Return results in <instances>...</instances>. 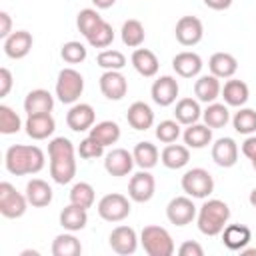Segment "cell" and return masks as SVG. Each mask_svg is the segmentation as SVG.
<instances>
[{
    "instance_id": "cell-46",
    "label": "cell",
    "mask_w": 256,
    "mask_h": 256,
    "mask_svg": "<svg viewBox=\"0 0 256 256\" xmlns=\"http://www.w3.org/2000/svg\"><path fill=\"white\" fill-rule=\"evenodd\" d=\"M104 154V146L98 144L94 138L86 136L84 140H80L78 144V156L84 158V160H94V158H100Z\"/></svg>"
},
{
    "instance_id": "cell-29",
    "label": "cell",
    "mask_w": 256,
    "mask_h": 256,
    "mask_svg": "<svg viewBox=\"0 0 256 256\" xmlns=\"http://www.w3.org/2000/svg\"><path fill=\"white\" fill-rule=\"evenodd\" d=\"M202 118V110H200V102L194 98H180L176 102L174 108V120H178L182 126H190L196 124Z\"/></svg>"
},
{
    "instance_id": "cell-34",
    "label": "cell",
    "mask_w": 256,
    "mask_h": 256,
    "mask_svg": "<svg viewBox=\"0 0 256 256\" xmlns=\"http://www.w3.org/2000/svg\"><path fill=\"white\" fill-rule=\"evenodd\" d=\"M202 120L206 126L210 128H224L230 122V110L228 104H220V102H210L206 106V110H202Z\"/></svg>"
},
{
    "instance_id": "cell-17",
    "label": "cell",
    "mask_w": 256,
    "mask_h": 256,
    "mask_svg": "<svg viewBox=\"0 0 256 256\" xmlns=\"http://www.w3.org/2000/svg\"><path fill=\"white\" fill-rule=\"evenodd\" d=\"M178 90H180V88H178L176 78L166 74V76H160L158 80H154L150 94H152L154 104H158V106H170V104L176 102Z\"/></svg>"
},
{
    "instance_id": "cell-11",
    "label": "cell",
    "mask_w": 256,
    "mask_h": 256,
    "mask_svg": "<svg viewBox=\"0 0 256 256\" xmlns=\"http://www.w3.org/2000/svg\"><path fill=\"white\" fill-rule=\"evenodd\" d=\"M138 242H140V238H138V234L132 226H116L108 236L110 248L116 254H122V256L134 254L136 248H138Z\"/></svg>"
},
{
    "instance_id": "cell-22",
    "label": "cell",
    "mask_w": 256,
    "mask_h": 256,
    "mask_svg": "<svg viewBox=\"0 0 256 256\" xmlns=\"http://www.w3.org/2000/svg\"><path fill=\"white\" fill-rule=\"evenodd\" d=\"M250 240H252V232L244 224H226L222 230V244L232 252L246 248Z\"/></svg>"
},
{
    "instance_id": "cell-51",
    "label": "cell",
    "mask_w": 256,
    "mask_h": 256,
    "mask_svg": "<svg viewBox=\"0 0 256 256\" xmlns=\"http://www.w3.org/2000/svg\"><path fill=\"white\" fill-rule=\"evenodd\" d=\"M202 2L212 10H226L232 6V0H202Z\"/></svg>"
},
{
    "instance_id": "cell-23",
    "label": "cell",
    "mask_w": 256,
    "mask_h": 256,
    "mask_svg": "<svg viewBox=\"0 0 256 256\" xmlns=\"http://www.w3.org/2000/svg\"><path fill=\"white\" fill-rule=\"evenodd\" d=\"M130 60H132L134 70H136L140 76L152 78V76L158 74L160 62H158V58H156V54H154L152 50H148V48H136V50L132 52V58H130Z\"/></svg>"
},
{
    "instance_id": "cell-33",
    "label": "cell",
    "mask_w": 256,
    "mask_h": 256,
    "mask_svg": "<svg viewBox=\"0 0 256 256\" xmlns=\"http://www.w3.org/2000/svg\"><path fill=\"white\" fill-rule=\"evenodd\" d=\"M162 164L170 170H180L184 168L188 162H190V148L188 146H182V144H168L162 154Z\"/></svg>"
},
{
    "instance_id": "cell-31",
    "label": "cell",
    "mask_w": 256,
    "mask_h": 256,
    "mask_svg": "<svg viewBox=\"0 0 256 256\" xmlns=\"http://www.w3.org/2000/svg\"><path fill=\"white\" fill-rule=\"evenodd\" d=\"M182 138H184V144L188 148H206L210 142H212V128L206 126V124H190L186 126V130L182 132Z\"/></svg>"
},
{
    "instance_id": "cell-41",
    "label": "cell",
    "mask_w": 256,
    "mask_h": 256,
    "mask_svg": "<svg viewBox=\"0 0 256 256\" xmlns=\"http://www.w3.org/2000/svg\"><path fill=\"white\" fill-rule=\"evenodd\" d=\"M102 20H104V18L98 14V10H94V8H84V10H80L78 16H76V26H78V30L82 32V36L86 38Z\"/></svg>"
},
{
    "instance_id": "cell-28",
    "label": "cell",
    "mask_w": 256,
    "mask_h": 256,
    "mask_svg": "<svg viewBox=\"0 0 256 256\" xmlns=\"http://www.w3.org/2000/svg\"><path fill=\"white\" fill-rule=\"evenodd\" d=\"M26 198H28L30 206L44 208V206H48L52 202V188L42 178H32L26 184Z\"/></svg>"
},
{
    "instance_id": "cell-49",
    "label": "cell",
    "mask_w": 256,
    "mask_h": 256,
    "mask_svg": "<svg viewBox=\"0 0 256 256\" xmlns=\"http://www.w3.org/2000/svg\"><path fill=\"white\" fill-rule=\"evenodd\" d=\"M12 34V18L8 12H0V38H8Z\"/></svg>"
},
{
    "instance_id": "cell-55",
    "label": "cell",
    "mask_w": 256,
    "mask_h": 256,
    "mask_svg": "<svg viewBox=\"0 0 256 256\" xmlns=\"http://www.w3.org/2000/svg\"><path fill=\"white\" fill-rule=\"evenodd\" d=\"M250 162H252V168H254V170H256V158H252V160H250Z\"/></svg>"
},
{
    "instance_id": "cell-38",
    "label": "cell",
    "mask_w": 256,
    "mask_h": 256,
    "mask_svg": "<svg viewBox=\"0 0 256 256\" xmlns=\"http://www.w3.org/2000/svg\"><path fill=\"white\" fill-rule=\"evenodd\" d=\"M232 126L238 134L250 136L256 132V110L252 108H240L238 112H234L232 116Z\"/></svg>"
},
{
    "instance_id": "cell-4",
    "label": "cell",
    "mask_w": 256,
    "mask_h": 256,
    "mask_svg": "<svg viewBox=\"0 0 256 256\" xmlns=\"http://www.w3.org/2000/svg\"><path fill=\"white\" fill-rule=\"evenodd\" d=\"M140 244L148 256H172L174 254V240L170 232L162 226L150 224L144 226L140 232Z\"/></svg>"
},
{
    "instance_id": "cell-32",
    "label": "cell",
    "mask_w": 256,
    "mask_h": 256,
    "mask_svg": "<svg viewBox=\"0 0 256 256\" xmlns=\"http://www.w3.org/2000/svg\"><path fill=\"white\" fill-rule=\"evenodd\" d=\"M88 224V214L86 208H80L76 204H68L62 212H60V226L68 232H78Z\"/></svg>"
},
{
    "instance_id": "cell-6",
    "label": "cell",
    "mask_w": 256,
    "mask_h": 256,
    "mask_svg": "<svg viewBox=\"0 0 256 256\" xmlns=\"http://www.w3.org/2000/svg\"><path fill=\"white\" fill-rule=\"evenodd\" d=\"M182 190L190 198H208L214 192V178L204 168H190L182 176Z\"/></svg>"
},
{
    "instance_id": "cell-16",
    "label": "cell",
    "mask_w": 256,
    "mask_h": 256,
    "mask_svg": "<svg viewBox=\"0 0 256 256\" xmlns=\"http://www.w3.org/2000/svg\"><path fill=\"white\" fill-rule=\"evenodd\" d=\"M32 44H34V38L28 30H16L8 38H4V54L12 60H20L28 56V52L32 50Z\"/></svg>"
},
{
    "instance_id": "cell-50",
    "label": "cell",
    "mask_w": 256,
    "mask_h": 256,
    "mask_svg": "<svg viewBox=\"0 0 256 256\" xmlns=\"http://www.w3.org/2000/svg\"><path fill=\"white\" fill-rule=\"evenodd\" d=\"M242 154L246 156V158H256V136H248L244 142H242Z\"/></svg>"
},
{
    "instance_id": "cell-15",
    "label": "cell",
    "mask_w": 256,
    "mask_h": 256,
    "mask_svg": "<svg viewBox=\"0 0 256 256\" xmlns=\"http://www.w3.org/2000/svg\"><path fill=\"white\" fill-rule=\"evenodd\" d=\"M94 120H96V112L90 104H84V102H76L72 104V108L68 110L66 114V124L70 130L74 132H84V130H90L94 126Z\"/></svg>"
},
{
    "instance_id": "cell-42",
    "label": "cell",
    "mask_w": 256,
    "mask_h": 256,
    "mask_svg": "<svg viewBox=\"0 0 256 256\" xmlns=\"http://www.w3.org/2000/svg\"><path fill=\"white\" fill-rule=\"evenodd\" d=\"M60 56H62V60L68 62V64H80V62L86 60L88 50H86V46H84L82 42L70 40V42L62 44V48H60Z\"/></svg>"
},
{
    "instance_id": "cell-19",
    "label": "cell",
    "mask_w": 256,
    "mask_h": 256,
    "mask_svg": "<svg viewBox=\"0 0 256 256\" xmlns=\"http://www.w3.org/2000/svg\"><path fill=\"white\" fill-rule=\"evenodd\" d=\"M202 58L196 54V52H190V50H184V52H178L174 58H172V68L178 76L182 78H194L202 72Z\"/></svg>"
},
{
    "instance_id": "cell-39",
    "label": "cell",
    "mask_w": 256,
    "mask_h": 256,
    "mask_svg": "<svg viewBox=\"0 0 256 256\" xmlns=\"http://www.w3.org/2000/svg\"><path fill=\"white\" fill-rule=\"evenodd\" d=\"M94 198H96L94 188L88 182H76L72 186V190H70V202L76 204V206H80V208H86L88 210L94 204Z\"/></svg>"
},
{
    "instance_id": "cell-27",
    "label": "cell",
    "mask_w": 256,
    "mask_h": 256,
    "mask_svg": "<svg viewBox=\"0 0 256 256\" xmlns=\"http://www.w3.org/2000/svg\"><path fill=\"white\" fill-rule=\"evenodd\" d=\"M126 120L134 130H148L154 124V112L146 102H132L128 112H126Z\"/></svg>"
},
{
    "instance_id": "cell-36",
    "label": "cell",
    "mask_w": 256,
    "mask_h": 256,
    "mask_svg": "<svg viewBox=\"0 0 256 256\" xmlns=\"http://www.w3.org/2000/svg\"><path fill=\"white\" fill-rule=\"evenodd\" d=\"M52 254L54 256H80L82 254V244L72 232L58 234L52 242Z\"/></svg>"
},
{
    "instance_id": "cell-20",
    "label": "cell",
    "mask_w": 256,
    "mask_h": 256,
    "mask_svg": "<svg viewBox=\"0 0 256 256\" xmlns=\"http://www.w3.org/2000/svg\"><path fill=\"white\" fill-rule=\"evenodd\" d=\"M52 108H54V96L44 88L30 90L24 98V112L28 116H32V114H50Z\"/></svg>"
},
{
    "instance_id": "cell-43",
    "label": "cell",
    "mask_w": 256,
    "mask_h": 256,
    "mask_svg": "<svg viewBox=\"0 0 256 256\" xmlns=\"http://www.w3.org/2000/svg\"><path fill=\"white\" fill-rule=\"evenodd\" d=\"M22 128L20 116L6 104H0V132L2 134H16Z\"/></svg>"
},
{
    "instance_id": "cell-40",
    "label": "cell",
    "mask_w": 256,
    "mask_h": 256,
    "mask_svg": "<svg viewBox=\"0 0 256 256\" xmlns=\"http://www.w3.org/2000/svg\"><path fill=\"white\" fill-rule=\"evenodd\" d=\"M86 40H88V44L94 46V48H106V46H110L112 40H114V30H112V26H110L106 20H102V22L86 36Z\"/></svg>"
},
{
    "instance_id": "cell-25",
    "label": "cell",
    "mask_w": 256,
    "mask_h": 256,
    "mask_svg": "<svg viewBox=\"0 0 256 256\" xmlns=\"http://www.w3.org/2000/svg\"><path fill=\"white\" fill-rule=\"evenodd\" d=\"M220 94H222V98H224V104L234 106V108H242V106L248 102V98H250L248 84H246L244 80H236V78L228 80V82L224 84V88H222Z\"/></svg>"
},
{
    "instance_id": "cell-30",
    "label": "cell",
    "mask_w": 256,
    "mask_h": 256,
    "mask_svg": "<svg viewBox=\"0 0 256 256\" xmlns=\"http://www.w3.org/2000/svg\"><path fill=\"white\" fill-rule=\"evenodd\" d=\"M88 136L94 138L98 144H102L106 148V146H112L120 140V126L114 120H102V122H98L90 128Z\"/></svg>"
},
{
    "instance_id": "cell-35",
    "label": "cell",
    "mask_w": 256,
    "mask_h": 256,
    "mask_svg": "<svg viewBox=\"0 0 256 256\" xmlns=\"http://www.w3.org/2000/svg\"><path fill=\"white\" fill-rule=\"evenodd\" d=\"M132 156H134L136 166H140L142 170H150V168H154L158 164L160 152L152 142H138L134 146V150H132Z\"/></svg>"
},
{
    "instance_id": "cell-1",
    "label": "cell",
    "mask_w": 256,
    "mask_h": 256,
    "mask_svg": "<svg viewBox=\"0 0 256 256\" xmlns=\"http://www.w3.org/2000/svg\"><path fill=\"white\" fill-rule=\"evenodd\" d=\"M76 152L74 144L64 138L56 136L48 142V158H50V176L56 184H68L76 176Z\"/></svg>"
},
{
    "instance_id": "cell-7",
    "label": "cell",
    "mask_w": 256,
    "mask_h": 256,
    "mask_svg": "<svg viewBox=\"0 0 256 256\" xmlns=\"http://www.w3.org/2000/svg\"><path fill=\"white\" fill-rule=\"evenodd\" d=\"M28 198L26 194H20L10 182H0V214L4 218H20L24 216L28 208Z\"/></svg>"
},
{
    "instance_id": "cell-12",
    "label": "cell",
    "mask_w": 256,
    "mask_h": 256,
    "mask_svg": "<svg viewBox=\"0 0 256 256\" xmlns=\"http://www.w3.org/2000/svg\"><path fill=\"white\" fill-rule=\"evenodd\" d=\"M174 34L182 46H196L204 36V26L196 16H182L176 22Z\"/></svg>"
},
{
    "instance_id": "cell-53",
    "label": "cell",
    "mask_w": 256,
    "mask_h": 256,
    "mask_svg": "<svg viewBox=\"0 0 256 256\" xmlns=\"http://www.w3.org/2000/svg\"><path fill=\"white\" fill-rule=\"evenodd\" d=\"M240 254H244V256H256V248H242Z\"/></svg>"
},
{
    "instance_id": "cell-2",
    "label": "cell",
    "mask_w": 256,
    "mask_h": 256,
    "mask_svg": "<svg viewBox=\"0 0 256 256\" xmlns=\"http://www.w3.org/2000/svg\"><path fill=\"white\" fill-rule=\"evenodd\" d=\"M44 162H46L44 152L32 144H12L4 156L6 170L14 176L38 174L44 168Z\"/></svg>"
},
{
    "instance_id": "cell-8",
    "label": "cell",
    "mask_w": 256,
    "mask_h": 256,
    "mask_svg": "<svg viewBox=\"0 0 256 256\" xmlns=\"http://www.w3.org/2000/svg\"><path fill=\"white\" fill-rule=\"evenodd\" d=\"M130 210H132V206H130L128 198L118 192L106 194L98 202V214L106 222H122L124 218H128Z\"/></svg>"
},
{
    "instance_id": "cell-13",
    "label": "cell",
    "mask_w": 256,
    "mask_h": 256,
    "mask_svg": "<svg viewBox=\"0 0 256 256\" xmlns=\"http://www.w3.org/2000/svg\"><path fill=\"white\" fill-rule=\"evenodd\" d=\"M98 84H100V92L108 100H122L128 92V80L120 70H104Z\"/></svg>"
},
{
    "instance_id": "cell-44",
    "label": "cell",
    "mask_w": 256,
    "mask_h": 256,
    "mask_svg": "<svg viewBox=\"0 0 256 256\" xmlns=\"http://www.w3.org/2000/svg\"><path fill=\"white\" fill-rule=\"evenodd\" d=\"M96 62L104 70H122L126 66V56L120 50H102Z\"/></svg>"
},
{
    "instance_id": "cell-26",
    "label": "cell",
    "mask_w": 256,
    "mask_h": 256,
    "mask_svg": "<svg viewBox=\"0 0 256 256\" xmlns=\"http://www.w3.org/2000/svg\"><path fill=\"white\" fill-rule=\"evenodd\" d=\"M208 68L216 78H232L238 70V60L228 52H214L208 60Z\"/></svg>"
},
{
    "instance_id": "cell-54",
    "label": "cell",
    "mask_w": 256,
    "mask_h": 256,
    "mask_svg": "<svg viewBox=\"0 0 256 256\" xmlns=\"http://www.w3.org/2000/svg\"><path fill=\"white\" fill-rule=\"evenodd\" d=\"M248 200H250V206H252V208L256 210V188H254V190L250 192V196H248Z\"/></svg>"
},
{
    "instance_id": "cell-14",
    "label": "cell",
    "mask_w": 256,
    "mask_h": 256,
    "mask_svg": "<svg viewBox=\"0 0 256 256\" xmlns=\"http://www.w3.org/2000/svg\"><path fill=\"white\" fill-rule=\"evenodd\" d=\"M134 156L132 152H128L126 148H114L106 154L104 158V168L110 176H116V178H122V176H128L134 168Z\"/></svg>"
},
{
    "instance_id": "cell-10",
    "label": "cell",
    "mask_w": 256,
    "mask_h": 256,
    "mask_svg": "<svg viewBox=\"0 0 256 256\" xmlns=\"http://www.w3.org/2000/svg\"><path fill=\"white\" fill-rule=\"evenodd\" d=\"M154 192H156V180L148 170L136 172L128 182V196H130V200H134L138 204L152 200Z\"/></svg>"
},
{
    "instance_id": "cell-9",
    "label": "cell",
    "mask_w": 256,
    "mask_h": 256,
    "mask_svg": "<svg viewBox=\"0 0 256 256\" xmlns=\"http://www.w3.org/2000/svg\"><path fill=\"white\" fill-rule=\"evenodd\" d=\"M198 210L190 196H176L166 206V218L174 226H186L196 218Z\"/></svg>"
},
{
    "instance_id": "cell-52",
    "label": "cell",
    "mask_w": 256,
    "mask_h": 256,
    "mask_svg": "<svg viewBox=\"0 0 256 256\" xmlns=\"http://www.w3.org/2000/svg\"><path fill=\"white\" fill-rule=\"evenodd\" d=\"M92 4L98 8V10H106V8H112L116 4V0H92Z\"/></svg>"
},
{
    "instance_id": "cell-24",
    "label": "cell",
    "mask_w": 256,
    "mask_h": 256,
    "mask_svg": "<svg viewBox=\"0 0 256 256\" xmlns=\"http://www.w3.org/2000/svg\"><path fill=\"white\" fill-rule=\"evenodd\" d=\"M222 86H220V78H216L214 74H204L194 82V94L198 102L210 104L216 102V98L220 96Z\"/></svg>"
},
{
    "instance_id": "cell-48",
    "label": "cell",
    "mask_w": 256,
    "mask_h": 256,
    "mask_svg": "<svg viewBox=\"0 0 256 256\" xmlns=\"http://www.w3.org/2000/svg\"><path fill=\"white\" fill-rule=\"evenodd\" d=\"M12 90V72L8 68H0V98L8 96Z\"/></svg>"
},
{
    "instance_id": "cell-47",
    "label": "cell",
    "mask_w": 256,
    "mask_h": 256,
    "mask_svg": "<svg viewBox=\"0 0 256 256\" xmlns=\"http://www.w3.org/2000/svg\"><path fill=\"white\" fill-rule=\"evenodd\" d=\"M178 254L180 256H204V248L194 240H186V242L180 244Z\"/></svg>"
},
{
    "instance_id": "cell-5",
    "label": "cell",
    "mask_w": 256,
    "mask_h": 256,
    "mask_svg": "<svg viewBox=\"0 0 256 256\" xmlns=\"http://www.w3.org/2000/svg\"><path fill=\"white\" fill-rule=\"evenodd\" d=\"M84 92V78L74 68H62L56 80V96L62 104H76Z\"/></svg>"
},
{
    "instance_id": "cell-3",
    "label": "cell",
    "mask_w": 256,
    "mask_h": 256,
    "mask_svg": "<svg viewBox=\"0 0 256 256\" xmlns=\"http://www.w3.org/2000/svg\"><path fill=\"white\" fill-rule=\"evenodd\" d=\"M230 220V208L224 200H218V198H212V200H206L198 214H196V222H198V230L204 234V236H218L222 234L224 226L228 224Z\"/></svg>"
},
{
    "instance_id": "cell-37",
    "label": "cell",
    "mask_w": 256,
    "mask_h": 256,
    "mask_svg": "<svg viewBox=\"0 0 256 256\" xmlns=\"http://www.w3.org/2000/svg\"><path fill=\"white\" fill-rule=\"evenodd\" d=\"M120 36H122V42L128 46V48H138L142 46L144 38H146V32H144V26L140 20L136 18H130L122 24V30H120Z\"/></svg>"
},
{
    "instance_id": "cell-45",
    "label": "cell",
    "mask_w": 256,
    "mask_h": 256,
    "mask_svg": "<svg viewBox=\"0 0 256 256\" xmlns=\"http://www.w3.org/2000/svg\"><path fill=\"white\" fill-rule=\"evenodd\" d=\"M182 130H180V122L178 120H162L156 126V138L164 144H172L180 138Z\"/></svg>"
},
{
    "instance_id": "cell-21",
    "label": "cell",
    "mask_w": 256,
    "mask_h": 256,
    "mask_svg": "<svg viewBox=\"0 0 256 256\" xmlns=\"http://www.w3.org/2000/svg\"><path fill=\"white\" fill-rule=\"evenodd\" d=\"M26 134L32 140H46L48 136L54 134L56 130V122L52 118V114H32L26 118Z\"/></svg>"
},
{
    "instance_id": "cell-18",
    "label": "cell",
    "mask_w": 256,
    "mask_h": 256,
    "mask_svg": "<svg viewBox=\"0 0 256 256\" xmlns=\"http://www.w3.org/2000/svg\"><path fill=\"white\" fill-rule=\"evenodd\" d=\"M212 160L220 168H232L238 162V144L234 142V138H218L212 144Z\"/></svg>"
}]
</instances>
